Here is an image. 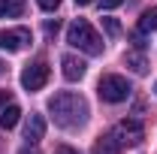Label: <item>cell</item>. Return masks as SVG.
<instances>
[{
	"label": "cell",
	"instance_id": "cell-1",
	"mask_svg": "<svg viewBox=\"0 0 157 154\" xmlns=\"http://www.w3.org/2000/svg\"><path fill=\"white\" fill-rule=\"evenodd\" d=\"M48 112H52V121L58 127L73 130V127H82L88 121V100L82 94H73V91H60L48 100Z\"/></svg>",
	"mask_w": 157,
	"mask_h": 154
},
{
	"label": "cell",
	"instance_id": "cell-2",
	"mask_svg": "<svg viewBox=\"0 0 157 154\" xmlns=\"http://www.w3.org/2000/svg\"><path fill=\"white\" fill-rule=\"evenodd\" d=\"M67 42L78 52H85V55H103V39L91 27V21H85V18H76L67 27Z\"/></svg>",
	"mask_w": 157,
	"mask_h": 154
},
{
	"label": "cell",
	"instance_id": "cell-3",
	"mask_svg": "<svg viewBox=\"0 0 157 154\" xmlns=\"http://www.w3.org/2000/svg\"><path fill=\"white\" fill-rule=\"evenodd\" d=\"M97 94L103 103H124L127 97L133 94V88H130V82L124 76H118V73H109V76L100 79L97 85Z\"/></svg>",
	"mask_w": 157,
	"mask_h": 154
},
{
	"label": "cell",
	"instance_id": "cell-4",
	"mask_svg": "<svg viewBox=\"0 0 157 154\" xmlns=\"http://www.w3.org/2000/svg\"><path fill=\"white\" fill-rule=\"evenodd\" d=\"M115 139L121 145H130V148H136L142 145V139H145V127H142V121L139 118H124V121H118L115 124Z\"/></svg>",
	"mask_w": 157,
	"mask_h": 154
},
{
	"label": "cell",
	"instance_id": "cell-5",
	"mask_svg": "<svg viewBox=\"0 0 157 154\" xmlns=\"http://www.w3.org/2000/svg\"><path fill=\"white\" fill-rule=\"evenodd\" d=\"M48 76H52V70H48L45 60L27 64V67L21 70V88H24V91H39V88H45Z\"/></svg>",
	"mask_w": 157,
	"mask_h": 154
},
{
	"label": "cell",
	"instance_id": "cell-6",
	"mask_svg": "<svg viewBox=\"0 0 157 154\" xmlns=\"http://www.w3.org/2000/svg\"><path fill=\"white\" fill-rule=\"evenodd\" d=\"M24 45H30V30H27V27L0 30V48H6V52H21Z\"/></svg>",
	"mask_w": 157,
	"mask_h": 154
},
{
	"label": "cell",
	"instance_id": "cell-7",
	"mask_svg": "<svg viewBox=\"0 0 157 154\" xmlns=\"http://www.w3.org/2000/svg\"><path fill=\"white\" fill-rule=\"evenodd\" d=\"M60 67H63V79L67 82H78V79L88 73V64L82 58H76V55H63L60 58Z\"/></svg>",
	"mask_w": 157,
	"mask_h": 154
},
{
	"label": "cell",
	"instance_id": "cell-8",
	"mask_svg": "<svg viewBox=\"0 0 157 154\" xmlns=\"http://www.w3.org/2000/svg\"><path fill=\"white\" fill-rule=\"evenodd\" d=\"M42 136H45V118L42 115H30L27 124H24V139H27V145H36Z\"/></svg>",
	"mask_w": 157,
	"mask_h": 154
},
{
	"label": "cell",
	"instance_id": "cell-9",
	"mask_svg": "<svg viewBox=\"0 0 157 154\" xmlns=\"http://www.w3.org/2000/svg\"><path fill=\"white\" fill-rule=\"evenodd\" d=\"M91 154H121V142L115 139V133H106V136H100L97 142H94Z\"/></svg>",
	"mask_w": 157,
	"mask_h": 154
},
{
	"label": "cell",
	"instance_id": "cell-10",
	"mask_svg": "<svg viewBox=\"0 0 157 154\" xmlns=\"http://www.w3.org/2000/svg\"><path fill=\"white\" fill-rule=\"evenodd\" d=\"M124 64H127L136 76H145V73H148V58H145V52H142V48L127 52V55H124Z\"/></svg>",
	"mask_w": 157,
	"mask_h": 154
},
{
	"label": "cell",
	"instance_id": "cell-11",
	"mask_svg": "<svg viewBox=\"0 0 157 154\" xmlns=\"http://www.w3.org/2000/svg\"><path fill=\"white\" fill-rule=\"evenodd\" d=\"M18 118H21V109L15 103H9V106L0 109V127H3V130H12V127L18 124Z\"/></svg>",
	"mask_w": 157,
	"mask_h": 154
},
{
	"label": "cell",
	"instance_id": "cell-12",
	"mask_svg": "<svg viewBox=\"0 0 157 154\" xmlns=\"http://www.w3.org/2000/svg\"><path fill=\"white\" fill-rule=\"evenodd\" d=\"M24 12V0H0V18H15Z\"/></svg>",
	"mask_w": 157,
	"mask_h": 154
},
{
	"label": "cell",
	"instance_id": "cell-13",
	"mask_svg": "<svg viewBox=\"0 0 157 154\" xmlns=\"http://www.w3.org/2000/svg\"><path fill=\"white\" fill-rule=\"evenodd\" d=\"M139 30H142V33L157 30V6H151V9H145V12H142V18H139Z\"/></svg>",
	"mask_w": 157,
	"mask_h": 154
},
{
	"label": "cell",
	"instance_id": "cell-14",
	"mask_svg": "<svg viewBox=\"0 0 157 154\" xmlns=\"http://www.w3.org/2000/svg\"><path fill=\"white\" fill-rule=\"evenodd\" d=\"M103 27H106V33H109V37H118V33H121L118 18H103Z\"/></svg>",
	"mask_w": 157,
	"mask_h": 154
},
{
	"label": "cell",
	"instance_id": "cell-15",
	"mask_svg": "<svg viewBox=\"0 0 157 154\" xmlns=\"http://www.w3.org/2000/svg\"><path fill=\"white\" fill-rule=\"evenodd\" d=\"M36 3L42 6V9H45V12H55V9L60 6V0H36Z\"/></svg>",
	"mask_w": 157,
	"mask_h": 154
},
{
	"label": "cell",
	"instance_id": "cell-16",
	"mask_svg": "<svg viewBox=\"0 0 157 154\" xmlns=\"http://www.w3.org/2000/svg\"><path fill=\"white\" fill-rule=\"evenodd\" d=\"M130 39H133V45H136V48H142V52H145V45H148V42L142 39V30H136V33H130Z\"/></svg>",
	"mask_w": 157,
	"mask_h": 154
},
{
	"label": "cell",
	"instance_id": "cell-17",
	"mask_svg": "<svg viewBox=\"0 0 157 154\" xmlns=\"http://www.w3.org/2000/svg\"><path fill=\"white\" fill-rule=\"evenodd\" d=\"M58 27H60L58 18H55V21H45V37H55V33H58Z\"/></svg>",
	"mask_w": 157,
	"mask_h": 154
},
{
	"label": "cell",
	"instance_id": "cell-18",
	"mask_svg": "<svg viewBox=\"0 0 157 154\" xmlns=\"http://www.w3.org/2000/svg\"><path fill=\"white\" fill-rule=\"evenodd\" d=\"M9 103H12V91L0 88V109H3V106H9Z\"/></svg>",
	"mask_w": 157,
	"mask_h": 154
},
{
	"label": "cell",
	"instance_id": "cell-19",
	"mask_svg": "<svg viewBox=\"0 0 157 154\" xmlns=\"http://www.w3.org/2000/svg\"><path fill=\"white\" fill-rule=\"evenodd\" d=\"M124 0H100V9H118Z\"/></svg>",
	"mask_w": 157,
	"mask_h": 154
},
{
	"label": "cell",
	"instance_id": "cell-20",
	"mask_svg": "<svg viewBox=\"0 0 157 154\" xmlns=\"http://www.w3.org/2000/svg\"><path fill=\"white\" fill-rule=\"evenodd\" d=\"M55 154H78V151H76V148H70V145H58Z\"/></svg>",
	"mask_w": 157,
	"mask_h": 154
},
{
	"label": "cell",
	"instance_id": "cell-21",
	"mask_svg": "<svg viewBox=\"0 0 157 154\" xmlns=\"http://www.w3.org/2000/svg\"><path fill=\"white\" fill-rule=\"evenodd\" d=\"M78 6H91V3H94V0H76Z\"/></svg>",
	"mask_w": 157,
	"mask_h": 154
},
{
	"label": "cell",
	"instance_id": "cell-22",
	"mask_svg": "<svg viewBox=\"0 0 157 154\" xmlns=\"http://www.w3.org/2000/svg\"><path fill=\"white\" fill-rule=\"evenodd\" d=\"M18 154H39V151H33V148H24V151H18Z\"/></svg>",
	"mask_w": 157,
	"mask_h": 154
},
{
	"label": "cell",
	"instance_id": "cell-23",
	"mask_svg": "<svg viewBox=\"0 0 157 154\" xmlns=\"http://www.w3.org/2000/svg\"><path fill=\"white\" fill-rule=\"evenodd\" d=\"M0 73H3V60H0Z\"/></svg>",
	"mask_w": 157,
	"mask_h": 154
},
{
	"label": "cell",
	"instance_id": "cell-24",
	"mask_svg": "<svg viewBox=\"0 0 157 154\" xmlns=\"http://www.w3.org/2000/svg\"><path fill=\"white\" fill-rule=\"evenodd\" d=\"M154 94H157V88H154Z\"/></svg>",
	"mask_w": 157,
	"mask_h": 154
}]
</instances>
